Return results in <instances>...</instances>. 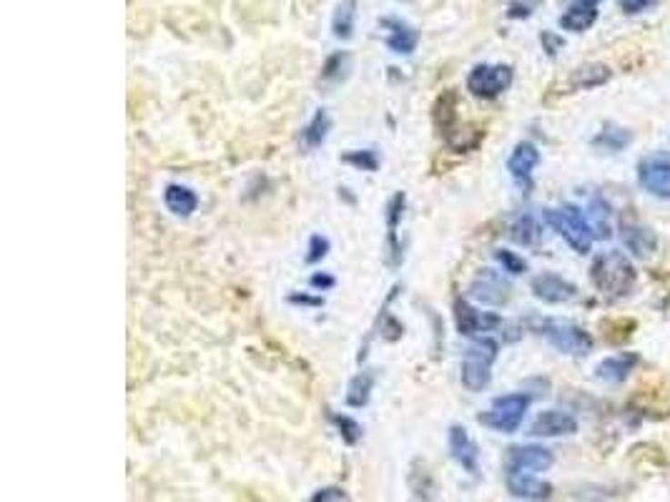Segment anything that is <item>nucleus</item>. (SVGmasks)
<instances>
[{"instance_id":"f257e3e1","label":"nucleus","mask_w":670,"mask_h":502,"mask_svg":"<svg viewBox=\"0 0 670 502\" xmlns=\"http://www.w3.org/2000/svg\"><path fill=\"white\" fill-rule=\"evenodd\" d=\"M590 277H593V284L598 287L603 297L623 299L635 289L638 271L623 251L613 249V251H603L595 257Z\"/></svg>"},{"instance_id":"f03ea898","label":"nucleus","mask_w":670,"mask_h":502,"mask_svg":"<svg viewBox=\"0 0 670 502\" xmlns=\"http://www.w3.org/2000/svg\"><path fill=\"white\" fill-rule=\"evenodd\" d=\"M500 347L495 339L482 337L474 339L470 347L464 349L462 367H460V377H462L464 390L482 392L492 380V364L497 362Z\"/></svg>"},{"instance_id":"7ed1b4c3","label":"nucleus","mask_w":670,"mask_h":502,"mask_svg":"<svg viewBox=\"0 0 670 502\" xmlns=\"http://www.w3.org/2000/svg\"><path fill=\"white\" fill-rule=\"evenodd\" d=\"M545 221L557 234L565 239L567 244L573 246L578 254H588L593 249V241H595V234L588 224V216L580 211L578 206L567 204L563 209H547L545 211Z\"/></svg>"},{"instance_id":"20e7f679","label":"nucleus","mask_w":670,"mask_h":502,"mask_svg":"<svg viewBox=\"0 0 670 502\" xmlns=\"http://www.w3.org/2000/svg\"><path fill=\"white\" fill-rule=\"evenodd\" d=\"M527 407H530V397L523 394V392H515V394H502L492 402V407L487 412H482L477 420L480 425H485L490 430L502 432V435H513V432L520 430V425L525 420Z\"/></svg>"},{"instance_id":"39448f33","label":"nucleus","mask_w":670,"mask_h":502,"mask_svg":"<svg viewBox=\"0 0 670 502\" xmlns=\"http://www.w3.org/2000/svg\"><path fill=\"white\" fill-rule=\"evenodd\" d=\"M510 86H513V68L502 63H480L467 76V91L485 101L502 96Z\"/></svg>"},{"instance_id":"423d86ee","label":"nucleus","mask_w":670,"mask_h":502,"mask_svg":"<svg viewBox=\"0 0 670 502\" xmlns=\"http://www.w3.org/2000/svg\"><path fill=\"white\" fill-rule=\"evenodd\" d=\"M540 334L553 344L555 349H560L563 354H573V357H583L593 349V337L588 332L573 322H557V319H547L540 327Z\"/></svg>"},{"instance_id":"0eeeda50","label":"nucleus","mask_w":670,"mask_h":502,"mask_svg":"<svg viewBox=\"0 0 670 502\" xmlns=\"http://www.w3.org/2000/svg\"><path fill=\"white\" fill-rule=\"evenodd\" d=\"M553 452L540 445H515L507 450V475H537L553 467Z\"/></svg>"},{"instance_id":"6e6552de","label":"nucleus","mask_w":670,"mask_h":502,"mask_svg":"<svg viewBox=\"0 0 670 502\" xmlns=\"http://www.w3.org/2000/svg\"><path fill=\"white\" fill-rule=\"evenodd\" d=\"M638 184L655 199L670 201V159L668 156H645L638 164Z\"/></svg>"},{"instance_id":"1a4fd4ad","label":"nucleus","mask_w":670,"mask_h":502,"mask_svg":"<svg viewBox=\"0 0 670 502\" xmlns=\"http://www.w3.org/2000/svg\"><path fill=\"white\" fill-rule=\"evenodd\" d=\"M447 445H450V455L452 460L462 467L464 472H470L472 477L480 475V450L470 437V432L462 425H452L450 435H447Z\"/></svg>"},{"instance_id":"9d476101","label":"nucleus","mask_w":670,"mask_h":502,"mask_svg":"<svg viewBox=\"0 0 670 502\" xmlns=\"http://www.w3.org/2000/svg\"><path fill=\"white\" fill-rule=\"evenodd\" d=\"M530 287H533V294L540 302H545V304H565L570 299L578 297V287L573 282L560 277V274H553V271L537 274Z\"/></svg>"},{"instance_id":"9b49d317","label":"nucleus","mask_w":670,"mask_h":502,"mask_svg":"<svg viewBox=\"0 0 670 502\" xmlns=\"http://www.w3.org/2000/svg\"><path fill=\"white\" fill-rule=\"evenodd\" d=\"M578 432V420L563 410H545L540 412L535 422L530 425V435L533 437H565V435H575Z\"/></svg>"},{"instance_id":"f8f14e48","label":"nucleus","mask_w":670,"mask_h":502,"mask_svg":"<svg viewBox=\"0 0 670 502\" xmlns=\"http://www.w3.org/2000/svg\"><path fill=\"white\" fill-rule=\"evenodd\" d=\"M454 322H457V332L464 334V337H472V334H480V332H490V329L500 327L497 314L480 312V309L470 307L467 302L454 304Z\"/></svg>"},{"instance_id":"ddd939ff","label":"nucleus","mask_w":670,"mask_h":502,"mask_svg":"<svg viewBox=\"0 0 670 502\" xmlns=\"http://www.w3.org/2000/svg\"><path fill=\"white\" fill-rule=\"evenodd\" d=\"M380 26L387 31V48L400 56H412L417 51V43H420V33L414 31L412 26L402 18H381Z\"/></svg>"},{"instance_id":"4468645a","label":"nucleus","mask_w":670,"mask_h":502,"mask_svg":"<svg viewBox=\"0 0 670 502\" xmlns=\"http://www.w3.org/2000/svg\"><path fill=\"white\" fill-rule=\"evenodd\" d=\"M507 490L513 497H520V500H533V502H543L550 497L553 487L543 482L535 475H507Z\"/></svg>"},{"instance_id":"2eb2a0df","label":"nucleus","mask_w":670,"mask_h":502,"mask_svg":"<svg viewBox=\"0 0 670 502\" xmlns=\"http://www.w3.org/2000/svg\"><path fill=\"white\" fill-rule=\"evenodd\" d=\"M470 292H472V297L477 302H485V304H505L507 299H510V287H507L502 279L495 277L490 269L474 279Z\"/></svg>"},{"instance_id":"dca6fc26","label":"nucleus","mask_w":670,"mask_h":502,"mask_svg":"<svg viewBox=\"0 0 670 502\" xmlns=\"http://www.w3.org/2000/svg\"><path fill=\"white\" fill-rule=\"evenodd\" d=\"M540 164V151H537L535 144H530V141H523V144L515 146V151L510 154L507 159V171L513 174V179L517 181H527L533 171L537 169Z\"/></svg>"},{"instance_id":"f3484780","label":"nucleus","mask_w":670,"mask_h":502,"mask_svg":"<svg viewBox=\"0 0 670 502\" xmlns=\"http://www.w3.org/2000/svg\"><path fill=\"white\" fill-rule=\"evenodd\" d=\"M638 362L640 357L638 354H633V352L613 354V357L600 362L598 367H595V374H598V380L603 382H625L630 372L638 367Z\"/></svg>"},{"instance_id":"a211bd4d","label":"nucleus","mask_w":670,"mask_h":502,"mask_svg":"<svg viewBox=\"0 0 670 502\" xmlns=\"http://www.w3.org/2000/svg\"><path fill=\"white\" fill-rule=\"evenodd\" d=\"M598 21V5H590V3H580L575 0L563 15H560V28L570 33H585L593 28Z\"/></svg>"},{"instance_id":"6ab92c4d","label":"nucleus","mask_w":670,"mask_h":502,"mask_svg":"<svg viewBox=\"0 0 670 502\" xmlns=\"http://www.w3.org/2000/svg\"><path fill=\"white\" fill-rule=\"evenodd\" d=\"M164 204L171 214L186 219V216H191L197 211L198 196L184 184H168L164 191Z\"/></svg>"},{"instance_id":"aec40b11","label":"nucleus","mask_w":670,"mask_h":502,"mask_svg":"<svg viewBox=\"0 0 670 502\" xmlns=\"http://www.w3.org/2000/svg\"><path fill=\"white\" fill-rule=\"evenodd\" d=\"M404 214V194H394L387 204V229H390V236H387V244H390V264L397 267L402 261V246L397 244V226L402 221Z\"/></svg>"},{"instance_id":"412c9836","label":"nucleus","mask_w":670,"mask_h":502,"mask_svg":"<svg viewBox=\"0 0 670 502\" xmlns=\"http://www.w3.org/2000/svg\"><path fill=\"white\" fill-rule=\"evenodd\" d=\"M357 0H340V5L334 8L331 15V33L337 41H350L354 36V26H357Z\"/></svg>"},{"instance_id":"4be33fe9","label":"nucleus","mask_w":670,"mask_h":502,"mask_svg":"<svg viewBox=\"0 0 670 502\" xmlns=\"http://www.w3.org/2000/svg\"><path fill=\"white\" fill-rule=\"evenodd\" d=\"M330 131H331L330 113L324 111V108H320V111L311 116V121L301 128V144H304V149L314 151V149H320V146L327 141Z\"/></svg>"},{"instance_id":"5701e85b","label":"nucleus","mask_w":670,"mask_h":502,"mask_svg":"<svg viewBox=\"0 0 670 502\" xmlns=\"http://www.w3.org/2000/svg\"><path fill=\"white\" fill-rule=\"evenodd\" d=\"M610 81V68L603 66V63H588V66H580L573 71L570 76V83L573 88H580V91H588V88H598L603 83Z\"/></svg>"},{"instance_id":"b1692460","label":"nucleus","mask_w":670,"mask_h":502,"mask_svg":"<svg viewBox=\"0 0 670 502\" xmlns=\"http://www.w3.org/2000/svg\"><path fill=\"white\" fill-rule=\"evenodd\" d=\"M623 241L635 257H648L658 246V236L653 234L650 229H645V226H625Z\"/></svg>"},{"instance_id":"393cba45","label":"nucleus","mask_w":670,"mask_h":502,"mask_svg":"<svg viewBox=\"0 0 670 502\" xmlns=\"http://www.w3.org/2000/svg\"><path fill=\"white\" fill-rule=\"evenodd\" d=\"M540 236H543V229L537 224L535 216H517L513 226H510V239L520 246H535L540 241Z\"/></svg>"},{"instance_id":"a878e982","label":"nucleus","mask_w":670,"mask_h":502,"mask_svg":"<svg viewBox=\"0 0 670 502\" xmlns=\"http://www.w3.org/2000/svg\"><path fill=\"white\" fill-rule=\"evenodd\" d=\"M351 71V56L347 51H337L331 53L327 63H324V68H321V81L330 83V86H337L341 83Z\"/></svg>"},{"instance_id":"bb28decb","label":"nucleus","mask_w":670,"mask_h":502,"mask_svg":"<svg viewBox=\"0 0 670 502\" xmlns=\"http://www.w3.org/2000/svg\"><path fill=\"white\" fill-rule=\"evenodd\" d=\"M371 387H374V372L371 369H364L357 377H351L350 390H347V405L364 407L371 397Z\"/></svg>"},{"instance_id":"cd10ccee","label":"nucleus","mask_w":670,"mask_h":502,"mask_svg":"<svg viewBox=\"0 0 670 502\" xmlns=\"http://www.w3.org/2000/svg\"><path fill=\"white\" fill-rule=\"evenodd\" d=\"M588 224L593 229V234L595 239H608L613 234V229H610V216H608V204L603 201V199H593L588 206Z\"/></svg>"},{"instance_id":"c85d7f7f","label":"nucleus","mask_w":670,"mask_h":502,"mask_svg":"<svg viewBox=\"0 0 670 502\" xmlns=\"http://www.w3.org/2000/svg\"><path fill=\"white\" fill-rule=\"evenodd\" d=\"M331 422L337 425L341 440L347 442V445H357V442H360V437H361L360 422L351 420V417H347V415H331Z\"/></svg>"},{"instance_id":"c756f323","label":"nucleus","mask_w":670,"mask_h":502,"mask_svg":"<svg viewBox=\"0 0 670 502\" xmlns=\"http://www.w3.org/2000/svg\"><path fill=\"white\" fill-rule=\"evenodd\" d=\"M628 141H630L628 131H623V128H605V131L595 138V146H605L610 151H620Z\"/></svg>"},{"instance_id":"7c9ffc66","label":"nucleus","mask_w":670,"mask_h":502,"mask_svg":"<svg viewBox=\"0 0 670 502\" xmlns=\"http://www.w3.org/2000/svg\"><path fill=\"white\" fill-rule=\"evenodd\" d=\"M344 161L357 166V169H364V171H377V166H380V159L374 151H350L344 156Z\"/></svg>"},{"instance_id":"2f4dec72","label":"nucleus","mask_w":670,"mask_h":502,"mask_svg":"<svg viewBox=\"0 0 670 502\" xmlns=\"http://www.w3.org/2000/svg\"><path fill=\"white\" fill-rule=\"evenodd\" d=\"M495 259L500 261V264H502L505 271H510V274H523V271L527 269L525 261L517 257L515 251H507V249H497Z\"/></svg>"},{"instance_id":"473e14b6","label":"nucleus","mask_w":670,"mask_h":502,"mask_svg":"<svg viewBox=\"0 0 670 502\" xmlns=\"http://www.w3.org/2000/svg\"><path fill=\"white\" fill-rule=\"evenodd\" d=\"M540 3H543V0H510L507 15H510V18H530Z\"/></svg>"},{"instance_id":"72a5a7b5","label":"nucleus","mask_w":670,"mask_h":502,"mask_svg":"<svg viewBox=\"0 0 670 502\" xmlns=\"http://www.w3.org/2000/svg\"><path fill=\"white\" fill-rule=\"evenodd\" d=\"M327 251H330V241H327L324 236H311L307 261H310V264H317V261H321V259L327 257Z\"/></svg>"},{"instance_id":"f704fd0d","label":"nucleus","mask_w":670,"mask_h":502,"mask_svg":"<svg viewBox=\"0 0 670 502\" xmlns=\"http://www.w3.org/2000/svg\"><path fill=\"white\" fill-rule=\"evenodd\" d=\"M310 502H347V492L341 487H321L311 495Z\"/></svg>"},{"instance_id":"c9c22d12","label":"nucleus","mask_w":670,"mask_h":502,"mask_svg":"<svg viewBox=\"0 0 670 502\" xmlns=\"http://www.w3.org/2000/svg\"><path fill=\"white\" fill-rule=\"evenodd\" d=\"M540 41H543V46H545V51L550 53V56H555V53L563 48V38H557L555 33H543Z\"/></svg>"},{"instance_id":"e433bc0d","label":"nucleus","mask_w":670,"mask_h":502,"mask_svg":"<svg viewBox=\"0 0 670 502\" xmlns=\"http://www.w3.org/2000/svg\"><path fill=\"white\" fill-rule=\"evenodd\" d=\"M620 5H623V11L630 13V15H635V13L645 11L650 5V0H620Z\"/></svg>"},{"instance_id":"4c0bfd02","label":"nucleus","mask_w":670,"mask_h":502,"mask_svg":"<svg viewBox=\"0 0 670 502\" xmlns=\"http://www.w3.org/2000/svg\"><path fill=\"white\" fill-rule=\"evenodd\" d=\"M311 284H314V287H331V284H334V279L321 277V274H314V277H311Z\"/></svg>"},{"instance_id":"58836bf2","label":"nucleus","mask_w":670,"mask_h":502,"mask_svg":"<svg viewBox=\"0 0 670 502\" xmlns=\"http://www.w3.org/2000/svg\"><path fill=\"white\" fill-rule=\"evenodd\" d=\"M580 3H590V5H598L600 0H580Z\"/></svg>"}]
</instances>
